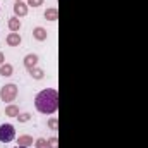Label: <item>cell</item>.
Returning a JSON list of instances; mask_svg holds the SVG:
<instances>
[{
    "instance_id": "cell-21",
    "label": "cell",
    "mask_w": 148,
    "mask_h": 148,
    "mask_svg": "<svg viewBox=\"0 0 148 148\" xmlns=\"http://www.w3.org/2000/svg\"><path fill=\"white\" fill-rule=\"evenodd\" d=\"M16 2H21V0H16Z\"/></svg>"
},
{
    "instance_id": "cell-11",
    "label": "cell",
    "mask_w": 148,
    "mask_h": 148,
    "mask_svg": "<svg viewBox=\"0 0 148 148\" xmlns=\"http://www.w3.org/2000/svg\"><path fill=\"white\" fill-rule=\"evenodd\" d=\"M12 73H14V67H12L10 64H2V66H0V74H2V76L7 77V76H12Z\"/></svg>"
},
{
    "instance_id": "cell-10",
    "label": "cell",
    "mask_w": 148,
    "mask_h": 148,
    "mask_svg": "<svg viewBox=\"0 0 148 148\" xmlns=\"http://www.w3.org/2000/svg\"><path fill=\"white\" fill-rule=\"evenodd\" d=\"M43 16H45V19H47V21H57V19H59V10H57L55 7H50V9H47V10H45V14H43Z\"/></svg>"
},
{
    "instance_id": "cell-15",
    "label": "cell",
    "mask_w": 148,
    "mask_h": 148,
    "mask_svg": "<svg viewBox=\"0 0 148 148\" xmlns=\"http://www.w3.org/2000/svg\"><path fill=\"white\" fill-rule=\"evenodd\" d=\"M35 147L36 148H48V143H47L45 138H38L36 141H35Z\"/></svg>"
},
{
    "instance_id": "cell-4",
    "label": "cell",
    "mask_w": 148,
    "mask_h": 148,
    "mask_svg": "<svg viewBox=\"0 0 148 148\" xmlns=\"http://www.w3.org/2000/svg\"><path fill=\"white\" fill-rule=\"evenodd\" d=\"M14 14H16L17 17L26 16V14H28V3H24L23 0H21V2H16V3H14Z\"/></svg>"
},
{
    "instance_id": "cell-13",
    "label": "cell",
    "mask_w": 148,
    "mask_h": 148,
    "mask_svg": "<svg viewBox=\"0 0 148 148\" xmlns=\"http://www.w3.org/2000/svg\"><path fill=\"white\" fill-rule=\"evenodd\" d=\"M29 74H31L33 79H43V76H45L43 69H40V67H33V69H29Z\"/></svg>"
},
{
    "instance_id": "cell-16",
    "label": "cell",
    "mask_w": 148,
    "mask_h": 148,
    "mask_svg": "<svg viewBox=\"0 0 148 148\" xmlns=\"http://www.w3.org/2000/svg\"><path fill=\"white\" fill-rule=\"evenodd\" d=\"M48 127H50L52 131H57V127H59V121H57L55 117H52V119H48Z\"/></svg>"
},
{
    "instance_id": "cell-9",
    "label": "cell",
    "mask_w": 148,
    "mask_h": 148,
    "mask_svg": "<svg viewBox=\"0 0 148 148\" xmlns=\"http://www.w3.org/2000/svg\"><path fill=\"white\" fill-rule=\"evenodd\" d=\"M7 24H9V29H10L12 33H17V31L21 29V19H19L17 16H14V17H10Z\"/></svg>"
},
{
    "instance_id": "cell-14",
    "label": "cell",
    "mask_w": 148,
    "mask_h": 148,
    "mask_svg": "<svg viewBox=\"0 0 148 148\" xmlns=\"http://www.w3.org/2000/svg\"><path fill=\"white\" fill-rule=\"evenodd\" d=\"M47 143H48V148H59V140H57V136L48 138V140H47Z\"/></svg>"
},
{
    "instance_id": "cell-7",
    "label": "cell",
    "mask_w": 148,
    "mask_h": 148,
    "mask_svg": "<svg viewBox=\"0 0 148 148\" xmlns=\"http://www.w3.org/2000/svg\"><path fill=\"white\" fill-rule=\"evenodd\" d=\"M47 36H48V33H47V29H45V28L38 26V28H35V29H33V38H35V40H38V41H45V40H47Z\"/></svg>"
},
{
    "instance_id": "cell-2",
    "label": "cell",
    "mask_w": 148,
    "mask_h": 148,
    "mask_svg": "<svg viewBox=\"0 0 148 148\" xmlns=\"http://www.w3.org/2000/svg\"><path fill=\"white\" fill-rule=\"evenodd\" d=\"M16 97H17V86L16 84L9 83V84H5V86L0 88V98H2V102L10 103V102L16 100Z\"/></svg>"
},
{
    "instance_id": "cell-3",
    "label": "cell",
    "mask_w": 148,
    "mask_h": 148,
    "mask_svg": "<svg viewBox=\"0 0 148 148\" xmlns=\"http://www.w3.org/2000/svg\"><path fill=\"white\" fill-rule=\"evenodd\" d=\"M16 138V129L12 124H2L0 126V141L2 143H10Z\"/></svg>"
},
{
    "instance_id": "cell-1",
    "label": "cell",
    "mask_w": 148,
    "mask_h": 148,
    "mask_svg": "<svg viewBox=\"0 0 148 148\" xmlns=\"http://www.w3.org/2000/svg\"><path fill=\"white\" fill-rule=\"evenodd\" d=\"M35 107H36L38 112L47 114V115L57 112V109H59V93H57V90L47 88V90L40 91L36 95V98H35Z\"/></svg>"
},
{
    "instance_id": "cell-6",
    "label": "cell",
    "mask_w": 148,
    "mask_h": 148,
    "mask_svg": "<svg viewBox=\"0 0 148 148\" xmlns=\"http://www.w3.org/2000/svg\"><path fill=\"white\" fill-rule=\"evenodd\" d=\"M21 35L19 33H9L7 35V45L9 47H19L21 45Z\"/></svg>"
},
{
    "instance_id": "cell-5",
    "label": "cell",
    "mask_w": 148,
    "mask_h": 148,
    "mask_svg": "<svg viewBox=\"0 0 148 148\" xmlns=\"http://www.w3.org/2000/svg\"><path fill=\"white\" fill-rule=\"evenodd\" d=\"M38 64V55L36 53H28L26 57H24V67L29 71V69H33V67H36Z\"/></svg>"
},
{
    "instance_id": "cell-17",
    "label": "cell",
    "mask_w": 148,
    "mask_h": 148,
    "mask_svg": "<svg viewBox=\"0 0 148 148\" xmlns=\"http://www.w3.org/2000/svg\"><path fill=\"white\" fill-rule=\"evenodd\" d=\"M17 119H19V122H28V121L31 119V115H29L28 112H24V114H19V115H17Z\"/></svg>"
},
{
    "instance_id": "cell-19",
    "label": "cell",
    "mask_w": 148,
    "mask_h": 148,
    "mask_svg": "<svg viewBox=\"0 0 148 148\" xmlns=\"http://www.w3.org/2000/svg\"><path fill=\"white\" fill-rule=\"evenodd\" d=\"M3 62H5V57H3V53H2V52H0V66H2V64H3Z\"/></svg>"
},
{
    "instance_id": "cell-18",
    "label": "cell",
    "mask_w": 148,
    "mask_h": 148,
    "mask_svg": "<svg viewBox=\"0 0 148 148\" xmlns=\"http://www.w3.org/2000/svg\"><path fill=\"white\" fill-rule=\"evenodd\" d=\"M43 2H45V0H28V5H31V7H40V5H43Z\"/></svg>"
},
{
    "instance_id": "cell-8",
    "label": "cell",
    "mask_w": 148,
    "mask_h": 148,
    "mask_svg": "<svg viewBox=\"0 0 148 148\" xmlns=\"http://www.w3.org/2000/svg\"><path fill=\"white\" fill-rule=\"evenodd\" d=\"M31 145H35V141H33V138H31V136L23 134V136H19V138H17V147L28 148V147H31Z\"/></svg>"
},
{
    "instance_id": "cell-20",
    "label": "cell",
    "mask_w": 148,
    "mask_h": 148,
    "mask_svg": "<svg viewBox=\"0 0 148 148\" xmlns=\"http://www.w3.org/2000/svg\"><path fill=\"white\" fill-rule=\"evenodd\" d=\"M16 148H23V147H16Z\"/></svg>"
},
{
    "instance_id": "cell-12",
    "label": "cell",
    "mask_w": 148,
    "mask_h": 148,
    "mask_svg": "<svg viewBox=\"0 0 148 148\" xmlns=\"http://www.w3.org/2000/svg\"><path fill=\"white\" fill-rule=\"evenodd\" d=\"M5 115H9V117H17V115H19V107H16V105H7V107H5Z\"/></svg>"
}]
</instances>
